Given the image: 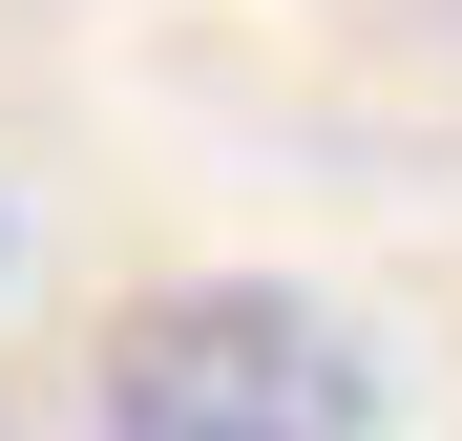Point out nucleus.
Returning a JSON list of instances; mask_svg holds the SVG:
<instances>
[{"instance_id":"1","label":"nucleus","mask_w":462,"mask_h":441,"mask_svg":"<svg viewBox=\"0 0 462 441\" xmlns=\"http://www.w3.org/2000/svg\"><path fill=\"white\" fill-rule=\"evenodd\" d=\"M106 441H378V336L294 273H169L106 316Z\"/></svg>"}]
</instances>
